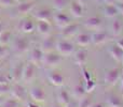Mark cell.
<instances>
[{
    "label": "cell",
    "instance_id": "32",
    "mask_svg": "<svg viewBox=\"0 0 123 107\" xmlns=\"http://www.w3.org/2000/svg\"><path fill=\"white\" fill-rule=\"evenodd\" d=\"M19 103H21V102H18L17 100L10 99V100H6V102H3L1 106L2 107H18L19 106Z\"/></svg>",
    "mask_w": 123,
    "mask_h": 107
},
{
    "label": "cell",
    "instance_id": "19",
    "mask_svg": "<svg viewBox=\"0 0 123 107\" xmlns=\"http://www.w3.org/2000/svg\"><path fill=\"white\" fill-rule=\"evenodd\" d=\"M35 8V2L29 1V2H23L17 5V12L19 14H27V13L31 12V10Z\"/></svg>",
    "mask_w": 123,
    "mask_h": 107
},
{
    "label": "cell",
    "instance_id": "13",
    "mask_svg": "<svg viewBox=\"0 0 123 107\" xmlns=\"http://www.w3.org/2000/svg\"><path fill=\"white\" fill-rule=\"evenodd\" d=\"M54 20H55L56 25L60 28H62V29L70 24V18L66 14H64V13H57L54 16Z\"/></svg>",
    "mask_w": 123,
    "mask_h": 107
},
{
    "label": "cell",
    "instance_id": "28",
    "mask_svg": "<svg viewBox=\"0 0 123 107\" xmlns=\"http://www.w3.org/2000/svg\"><path fill=\"white\" fill-rule=\"evenodd\" d=\"M85 93H86V91H85L84 85L79 84V85H77V86L74 88V97H78V99L83 97L85 95Z\"/></svg>",
    "mask_w": 123,
    "mask_h": 107
},
{
    "label": "cell",
    "instance_id": "6",
    "mask_svg": "<svg viewBox=\"0 0 123 107\" xmlns=\"http://www.w3.org/2000/svg\"><path fill=\"white\" fill-rule=\"evenodd\" d=\"M120 77V70L118 67H113V69L109 70L105 75V82L109 86H112L118 82Z\"/></svg>",
    "mask_w": 123,
    "mask_h": 107
},
{
    "label": "cell",
    "instance_id": "25",
    "mask_svg": "<svg viewBox=\"0 0 123 107\" xmlns=\"http://www.w3.org/2000/svg\"><path fill=\"white\" fill-rule=\"evenodd\" d=\"M77 30H78V26L74 25V24H69V25H67L66 27L63 28L62 33L65 36H74V34H76Z\"/></svg>",
    "mask_w": 123,
    "mask_h": 107
},
{
    "label": "cell",
    "instance_id": "21",
    "mask_svg": "<svg viewBox=\"0 0 123 107\" xmlns=\"http://www.w3.org/2000/svg\"><path fill=\"white\" fill-rule=\"evenodd\" d=\"M86 58H87L86 51L81 49V51H78L76 54H74V62H76L78 65H80V66H82V65L85 63Z\"/></svg>",
    "mask_w": 123,
    "mask_h": 107
},
{
    "label": "cell",
    "instance_id": "33",
    "mask_svg": "<svg viewBox=\"0 0 123 107\" xmlns=\"http://www.w3.org/2000/svg\"><path fill=\"white\" fill-rule=\"evenodd\" d=\"M96 87V82H94L93 79H90V80H86L84 84V88H85V91H86V93H90L92 92V91L95 89Z\"/></svg>",
    "mask_w": 123,
    "mask_h": 107
},
{
    "label": "cell",
    "instance_id": "36",
    "mask_svg": "<svg viewBox=\"0 0 123 107\" xmlns=\"http://www.w3.org/2000/svg\"><path fill=\"white\" fill-rule=\"evenodd\" d=\"M15 2L13 0H0V5L1 6H11Z\"/></svg>",
    "mask_w": 123,
    "mask_h": 107
},
{
    "label": "cell",
    "instance_id": "37",
    "mask_svg": "<svg viewBox=\"0 0 123 107\" xmlns=\"http://www.w3.org/2000/svg\"><path fill=\"white\" fill-rule=\"evenodd\" d=\"M6 55H8V49H6V47H4L3 45H0V59L4 58Z\"/></svg>",
    "mask_w": 123,
    "mask_h": 107
},
{
    "label": "cell",
    "instance_id": "43",
    "mask_svg": "<svg viewBox=\"0 0 123 107\" xmlns=\"http://www.w3.org/2000/svg\"><path fill=\"white\" fill-rule=\"evenodd\" d=\"M27 107H40V106H39L38 104H36V103H28Z\"/></svg>",
    "mask_w": 123,
    "mask_h": 107
},
{
    "label": "cell",
    "instance_id": "40",
    "mask_svg": "<svg viewBox=\"0 0 123 107\" xmlns=\"http://www.w3.org/2000/svg\"><path fill=\"white\" fill-rule=\"evenodd\" d=\"M117 45H118V46H119L121 49H123V39H120V40L118 41V42H117Z\"/></svg>",
    "mask_w": 123,
    "mask_h": 107
},
{
    "label": "cell",
    "instance_id": "31",
    "mask_svg": "<svg viewBox=\"0 0 123 107\" xmlns=\"http://www.w3.org/2000/svg\"><path fill=\"white\" fill-rule=\"evenodd\" d=\"M92 104H93V102H92L91 97H83L80 99V101H79V105L78 107H91Z\"/></svg>",
    "mask_w": 123,
    "mask_h": 107
},
{
    "label": "cell",
    "instance_id": "24",
    "mask_svg": "<svg viewBox=\"0 0 123 107\" xmlns=\"http://www.w3.org/2000/svg\"><path fill=\"white\" fill-rule=\"evenodd\" d=\"M110 55H111V57L117 61H122L123 60V49L120 48L118 45H115V46L111 47Z\"/></svg>",
    "mask_w": 123,
    "mask_h": 107
},
{
    "label": "cell",
    "instance_id": "11",
    "mask_svg": "<svg viewBox=\"0 0 123 107\" xmlns=\"http://www.w3.org/2000/svg\"><path fill=\"white\" fill-rule=\"evenodd\" d=\"M18 28L24 33H31L35 30V24H34V21H31L30 19L24 18V19H22V20H19Z\"/></svg>",
    "mask_w": 123,
    "mask_h": 107
},
{
    "label": "cell",
    "instance_id": "5",
    "mask_svg": "<svg viewBox=\"0 0 123 107\" xmlns=\"http://www.w3.org/2000/svg\"><path fill=\"white\" fill-rule=\"evenodd\" d=\"M12 97L13 99L17 100L18 102H24L26 99V90L22 85H19L18 82L13 85L12 87Z\"/></svg>",
    "mask_w": 123,
    "mask_h": 107
},
{
    "label": "cell",
    "instance_id": "50",
    "mask_svg": "<svg viewBox=\"0 0 123 107\" xmlns=\"http://www.w3.org/2000/svg\"><path fill=\"white\" fill-rule=\"evenodd\" d=\"M94 1H95V2H102L103 0H94Z\"/></svg>",
    "mask_w": 123,
    "mask_h": 107
},
{
    "label": "cell",
    "instance_id": "4",
    "mask_svg": "<svg viewBox=\"0 0 123 107\" xmlns=\"http://www.w3.org/2000/svg\"><path fill=\"white\" fill-rule=\"evenodd\" d=\"M13 48L16 53H26L29 49V41L26 38H16L13 42Z\"/></svg>",
    "mask_w": 123,
    "mask_h": 107
},
{
    "label": "cell",
    "instance_id": "1",
    "mask_svg": "<svg viewBox=\"0 0 123 107\" xmlns=\"http://www.w3.org/2000/svg\"><path fill=\"white\" fill-rule=\"evenodd\" d=\"M35 76H36V65L32 62H28L27 64H25L23 71V76H22V80L25 82L26 84H29L34 80Z\"/></svg>",
    "mask_w": 123,
    "mask_h": 107
},
{
    "label": "cell",
    "instance_id": "39",
    "mask_svg": "<svg viewBox=\"0 0 123 107\" xmlns=\"http://www.w3.org/2000/svg\"><path fill=\"white\" fill-rule=\"evenodd\" d=\"M116 5H117L118 10H119V13H121V14H123V3H117Z\"/></svg>",
    "mask_w": 123,
    "mask_h": 107
},
{
    "label": "cell",
    "instance_id": "49",
    "mask_svg": "<svg viewBox=\"0 0 123 107\" xmlns=\"http://www.w3.org/2000/svg\"><path fill=\"white\" fill-rule=\"evenodd\" d=\"M2 103H3V100H2V99H1V97H0V106L2 105Z\"/></svg>",
    "mask_w": 123,
    "mask_h": 107
},
{
    "label": "cell",
    "instance_id": "8",
    "mask_svg": "<svg viewBox=\"0 0 123 107\" xmlns=\"http://www.w3.org/2000/svg\"><path fill=\"white\" fill-rule=\"evenodd\" d=\"M41 49L43 51V53H50L52 51L54 48H56V42L54 40L53 36H47L44 40L41 43Z\"/></svg>",
    "mask_w": 123,
    "mask_h": 107
},
{
    "label": "cell",
    "instance_id": "44",
    "mask_svg": "<svg viewBox=\"0 0 123 107\" xmlns=\"http://www.w3.org/2000/svg\"><path fill=\"white\" fill-rule=\"evenodd\" d=\"M3 30H4V26H3V24L2 23H0V34L3 32Z\"/></svg>",
    "mask_w": 123,
    "mask_h": 107
},
{
    "label": "cell",
    "instance_id": "34",
    "mask_svg": "<svg viewBox=\"0 0 123 107\" xmlns=\"http://www.w3.org/2000/svg\"><path fill=\"white\" fill-rule=\"evenodd\" d=\"M10 86H9V84H2L0 85V95L2 94H6V93H8L9 91H10Z\"/></svg>",
    "mask_w": 123,
    "mask_h": 107
},
{
    "label": "cell",
    "instance_id": "9",
    "mask_svg": "<svg viewBox=\"0 0 123 107\" xmlns=\"http://www.w3.org/2000/svg\"><path fill=\"white\" fill-rule=\"evenodd\" d=\"M29 94H30V97H31L35 102H44V100H45V92L40 87H35V88H32L31 90H30Z\"/></svg>",
    "mask_w": 123,
    "mask_h": 107
},
{
    "label": "cell",
    "instance_id": "41",
    "mask_svg": "<svg viewBox=\"0 0 123 107\" xmlns=\"http://www.w3.org/2000/svg\"><path fill=\"white\" fill-rule=\"evenodd\" d=\"M106 4H113L116 3V0H103Z\"/></svg>",
    "mask_w": 123,
    "mask_h": 107
},
{
    "label": "cell",
    "instance_id": "7",
    "mask_svg": "<svg viewBox=\"0 0 123 107\" xmlns=\"http://www.w3.org/2000/svg\"><path fill=\"white\" fill-rule=\"evenodd\" d=\"M43 57H44V53L41 48L35 47L30 51V62H32L35 65H38L43 62Z\"/></svg>",
    "mask_w": 123,
    "mask_h": 107
},
{
    "label": "cell",
    "instance_id": "38",
    "mask_svg": "<svg viewBox=\"0 0 123 107\" xmlns=\"http://www.w3.org/2000/svg\"><path fill=\"white\" fill-rule=\"evenodd\" d=\"M2 84H9V77L6 76L4 74L0 73V85Z\"/></svg>",
    "mask_w": 123,
    "mask_h": 107
},
{
    "label": "cell",
    "instance_id": "14",
    "mask_svg": "<svg viewBox=\"0 0 123 107\" xmlns=\"http://www.w3.org/2000/svg\"><path fill=\"white\" fill-rule=\"evenodd\" d=\"M100 26H102V19L97 16L90 17V18H87L85 20V27L89 28V29L98 30Z\"/></svg>",
    "mask_w": 123,
    "mask_h": 107
},
{
    "label": "cell",
    "instance_id": "47",
    "mask_svg": "<svg viewBox=\"0 0 123 107\" xmlns=\"http://www.w3.org/2000/svg\"><path fill=\"white\" fill-rule=\"evenodd\" d=\"M117 3H123V0H116Z\"/></svg>",
    "mask_w": 123,
    "mask_h": 107
},
{
    "label": "cell",
    "instance_id": "20",
    "mask_svg": "<svg viewBox=\"0 0 123 107\" xmlns=\"http://www.w3.org/2000/svg\"><path fill=\"white\" fill-rule=\"evenodd\" d=\"M37 30L40 34L42 36H48L50 33V30H51V26H50L49 21L45 20H38L37 24Z\"/></svg>",
    "mask_w": 123,
    "mask_h": 107
},
{
    "label": "cell",
    "instance_id": "46",
    "mask_svg": "<svg viewBox=\"0 0 123 107\" xmlns=\"http://www.w3.org/2000/svg\"><path fill=\"white\" fill-rule=\"evenodd\" d=\"M76 1L80 2V3H83V2H85V1H86V0H76Z\"/></svg>",
    "mask_w": 123,
    "mask_h": 107
},
{
    "label": "cell",
    "instance_id": "29",
    "mask_svg": "<svg viewBox=\"0 0 123 107\" xmlns=\"http://www.w3.org/2000/svg\"><path fill=\"white\" fill-rule=\"evenodd\" d=\"M54 9L58 11H62L69 4V0H52Z\"/></svg>",
    "mask_w": 123,
    "mask_h": 107
},
{
    "label": "cell",
    "instance_id": "3",
    "mask_svg": "<svg viewBox=\"0 0 123 107\" xmlns=\"http://www.w3.org/2000/svg\"><path fill=\"white\" fill-rule=\"evenodd\" d=\"M62 62V56L60 54H55L53 51L45 53L43 57V64L47 66H56Z\"/></svg>",
    "mask_w": 123,
    "mask_h": 107
},
{
    "label": "cell",
    "instance_id": "18",
    "mask_svg": "<svg viewBox=\"0 0 123 107\" xmlns=\"http://www.w3.org/2000/svg\"><path fill=\"white\" fill-rule=\"evenodd\" d=\"M107 40V34L105 32H99L96 31L91 36V42L95 45H99L105 43Z\"/></svg>",
    "mask_w": 123,
    "mask_h": 107
},
{
    "label": "cell",
    "instance_id": "30",
    "mask_svg": "<svg viewBox=\"0 0 123 107\" xmlns=\"http://www.w3.org/2000/svg\"><path fill=\"white\" fill-rule=\"evenodd\" d=\"M121 29H122V26L121 23H120L118 19H115L111 24V32H112L113 36H119L121 33Z\"/></svg>",
    "mask_w": 123,
    "mask_h": 107
},
{
    "label": "cell",
    "instance_id": "51",
    "mask_svg": "<svg viewBox=\"0 0 123 107\" xmlns=\"http://www.w3.org/2000/svg\"><path fill=\"white\" fill-rule=\"evenodd\" d=\"M14 2H18V1H21V0H13Z\"/></svg>",
    "mask_w": 123,
    "mask_h": 107
},
{
    "label": "cell",
    "instance_id": "2",
    "mask_svg": "<svg viewBox=\"0 0 123 107\" xmlns=\"http://www.w3.org/2000/svg\"><path fill=\"white\" fill-rule=\"evenodd\" d=\"M56 51L61 56H70L74 53V45L70 42L65 40H61L58 42H56Z\"/></svg>",
    "mask_w": 123,
    "mask_h": 107
},
{
    "label": "cell",
    "instance_id": "45",
    "mask_svg": "<svg viewBox=\"0 0 123 107\" xmlns=\"http://www.w3.org/2000/svg\"><path fill=\"white\" fill-rule=\"evenodd\" d=\"M53 107H65V106L62 105V104H60V103H57V104H54Z\"/></svg>",
    "mask_w": 123,
    "mask_h": 107
},
{
    "label": "cell",
    "instance_id": "52",
    "mask_svg": "<svg viewBox=\"0 0 123 107\" xmlns=\"http://www.w3.org/2000/svg\"><path fill=\"white\" fill-rule=\"evenodd\" d=\"M122 61H123V60H122Z\"/></svg>",
    "mask_w": 123,
    "mask_h": 107
},
{
    "label": "cell",
    "instance_id": "35",
    "mask_svg": "<svg viewBox=\"0 0 123 107\" xmlns=\"http://www.w3.org/2000/svg\"><path fill=\"white\" fill-rule=\"evenodd\" d=\"M82 76H83V78H84V82L92 79L91 73H90V72L87 71V70H85V69H82Z\"/></svg>",
    "mask_w": 123,
    "mask_h": 107
},
{
    "label": "cell",
    "instance_id": "48",
    "mask_svg": "<svg viewBox=\"0 0 123 107\" xmlns=\"http://www.w3.org/2000/svg\"><path fill=\"white\" fill-rule=\"evenodd\" d=\"M121 89H122V91H123V77H122V79H121Z\"/></svg>",
    "mask_w": 123,
    "mask_h": 107
},
{
    "label": "cell",
    "instance_id": "10",
    "mask_svg": "<svg viewBox=\"0 0 123 107\" xmlns=\"http://www.w3.org/2000/svg\"><path fill=\"white\" fill-rule=\"evenodd\" d=\"M24 66H25V64H24L23 62H19V63H17V64L12 69V71H11V78H12L15 82H19V80L22 79Z\"/></svg>",
    "mask_w": 123,
    "mask_h": 107
},
{
    "label": "cell",
    "instance_id": "23",
    "mask_svg": "<svg viewBox=\"0 0 123 107\" xmlns=\"http://www.w3.org/2000/svg\"><path fill=\"white\" fill-rule=\"evenodd\" d=\"M57 101L58 103L64 106H67L70 103V95L66 90H61L57 94Z\"/></svg>",
    "mask_w": 123,
    "mask_h": 107
},
{
    "label": "cell",
    "instance_id": "27",
    "mask_svg": "<svg viewBox=\"0 0 123 107\" xmlns=\"http://www.w3.org/2000/svg\"><path fill=\"white\" fill-rule=\"evenodd\" d=\"M107 104L109 107H122V102L116 95H110L107 99Z\"/></svg>",
    "mask_w": 123,
    "mask_h": 107
},
{
    "label": "cell",
    "instance_id": "15",
    "mask_svg": "<svg viewBox=\"0 0 123 107\" xmlns=\"http://www.w3.org/2000/svg\"><path fill=\"white\" fill-rule=\"evenodd\" d=\"M48 78H49V82H51L53 86L61 87L62 85L64 84V76L62 75L61 73H58V72H53V73H51L48 76Z\"/></svg>",
    "mask_w": 123,
    "mask_h": 107
},
{
    "label": "cell",
    "instance_id": "12",
    "mask_svg": "<svg viewBox=\"0 0 123 107\" xmlns=\"http://www.w3.org/2000/svg\"><path fill=\"white\" fill-rule=\"evenodd\" d=\"M70 12H71V14L74 15V17H77V18L82 17V15H83L82 3L76 1V0H74V1H72L71 3H70Z\"/></svg>",
    "mask_w": 123,
    "mask_h": 107
},
{
    "label": "cell",
    "instance_id": "17",
    "mask_svg": "<svg viewBox=\"0 0 123 107\" xmlns=\"http://www.w3.org/2000/svg\"><path fill=\"white\" fill-rule=\"evenodd\" d=\"M119 14V10H118L117 5L113 4H106L104 8V15L108 18H113Z\"/></svg>",
    "mask_w": 123,
    "mask_h": 107
},
{
    "label": "cell",
    "instance_id": "42",
    "mask_svg": "<svg viewBox=\"0 0 123 107\" xmlns=\"http://www.w3.org/2000/svg\"><path fill=\"white\" fill-rule=\"evenodd\" d=\"M91 107H105V106L102 103H95V104H92Z\"/></svg>",
    "mask_w": 123,
    "mask_h": 107
},
{
    "label": "cell",
    "instance_id": "22",
    "mask_svg": "<svg viewBox=\"0 0 123 107\" xmlns=\"http://www.w3.org/2000/svg\"><path fill=\"white\" fill-rule=\"evenodd\" d=\"M76 43L79 46H87L91 43V36L86 33H80L77 36Z\"/></svg>",
    "mask_w": 123,
    "mask_h": 107
},
{
    "label": "cell",
    "instance_id": "26",
    "mask_svg": "<svg viewBox=\"0 0 123 107\" xmlns=\"http://www.w3.org/2000/svg\"><path fill=\"white\" fill-rule=\"evenodd\" d=\"M11 38H12V33H11V31H9V30H6V31H4L3 30V32L0 34V45L6 46V44L10 43Z\"/></svg>",
    "mask_w": 123,
    "mask_h": 107
},
{
    "label": "cell",
    "instance_id": "16",
    "mask_svg": "<svg viewBox=\"0 0 123 107\" xmlns=\"http://www.w3.org/2000/svg\"><path fill=\"white\" fill-rule=\"evenodd\" d=\"M34 16L36 17L38 20H45L50 21V19L52 18V13L48 9H40L34 14Z\"/></svg>",
    "mask_w": 123,
    "mask_h": 107
}]
</instances>
